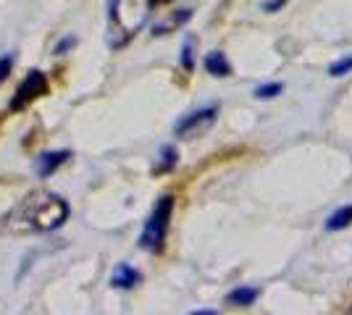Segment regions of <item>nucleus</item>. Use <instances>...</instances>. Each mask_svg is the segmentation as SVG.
Listing matches in <instances>:
<instances>
[{"instance_id": "obj_4", "label": "nucleus", "mask_w": 352, "mask_h": 315, "mask_svg": "<svg viewBox=\"0 0 352 315\" xmlns=\"http://www.w3.org/2000/svg\"><path fill=\"white\" fill-rule=\"evenodd\" d=\"M45 92H47V76H45L40 69H34V71H30V76L19 84L14 100H11V110H21V108H27L32 100H37V97L45 95Z\"/></svg>"}, {"instance_id": "obj_20", "label": "nucleus", "mask_w": 352, "mask_h": 315, "mask_svg": "<svg viewBox=\"0 0 352 315\" xmlns=\"http://www.w3.org/2000/svg\"><path fill=\"white\" fill-rule=\"evenodd\" d=\"M347 315H352V307H350V313H347Z\"/></svg>"}, {"instance_id": "obj_12", "label": "nucleus", "mask_w": 352, "mask_h": 315, "mask_svg": "<svg viewBox=\"0 0 352 315\" xmlns=\"http://www.w3.org/2000/svg\"><path fill=\"white\" fill-rule=\"evenodd\" d=\"M258 297V289H234L229 294V302L232 305H250V302Z\"/></svg>"}, {"instance_id": "obj_1", "label": "nucleus", "mask_w": 352, "mask_h": 315, "mask_svg": "<svg viewBox=\"0 0 352 315\" xmlns=\"http://www.w3.org/2000/svg\"><path fill=\"white\" fill-rule=\"evenodd\" d=\"M69 218V205L53 192H30L24 200H19L8 215L6 229L14 234H37V231H53L63 226Z\"/></svg>"}, {"instance_id": "obj_9", "label": "nucleus", "mask_w": 352, "mask_h": 315, "mask_svg": "<svg viewBox=\"0 0 352 315\" xmlns=\"http://www.w3.org/2000/svg\"><path fill=\"white\" fill-rule=\"evenodd\" d=\"M352 224V205H344V208H339L329 221H326V229L329 231H339V229H344V226Z\"/></svg>"}, {"instance_id": "obj_17", "label": "nucleus", "mask_w": 352, "mask_h": 315, "mask_svg": "<svg viewBox=\"0 0 352 315\" xmlns=\"http://www.w3.org/2000/svg\"><path fill=\"white\" fill-rule=\"evenodd\" d=\"M66 47H74V37H66V40H63V43H60V45L56 47V53H63Z\"/></svg>"}, {"instance_id": "obj_16", "label": "nucleus", "mask_w": 352, "mask_h": 315, "mask_svg": "<svg viewBox=\"0 0 352 315\" xmlns=\"http://www.w3.org/2000/svg\"><path fill=\"white\" fill-rule=\"evenodd\" d=\"M182 63H184V69H187V71L192 69V40H187L184 47H182Z\"/></svg>"}, {"instance_id": "obj_6", "label": "nucleus", "mask_w": 352, "mask_h": 315, "mask_svg": "<svg viewBox=\"0 0 352 315\" xmlns=\"http://www.w3.org/2000/svg\"><path fill=\"white\" fill-rule=\"evenodd\" d=\"M72 158V152L69 150H53V152H43V155H37L34 158V171H37V176H50V174H56L60 165L66 163Z\"/></svg>"}, {"instance_id": "obj_14", "label": "nucleus", "mask_w": 352, "mask_h": 315, "mask_svg": "<svg viewBox=\"0 0 352 315\" xmlns=\"http://www.w3.org/2000/svg\"><path fill=\"white\" fill-rule=\"evenodd\" d=\"M347 71H352V58H342L329 66V74L331 76H342V74H347Z\"/></svg>"}, {"instance_id": "obj_5", "label": "nucleus", "mask_w": 352, "mask_h": 315, "mask_svg": "<svg viewBox=\"0 0 352 315\" xmlns=\"http://www.w3.org/2000/svg\"><path fill=\"white\" fill-rule=\"evenodd\" d=\"M216 108L210 105V108H200V110H192V113H187L184 119L179 121L174 126V132L179 137H197L203 135L206 129H210L213 126V121H216Z\"/></svg>"}, {"instance_id": "obj_18", "label": "nucleus", "mask_w": 352, "mask_h": 315, "mask_svg": "<svg viewBox=\"0 0 352 315\" xmlns=\"http://www.w3.org/2000/svg\"><path fill=\"white\" fill-rule=\"evenodd\" d=\"M281 5H284V0H271V3H265V11H276Z\"/></svg>"}, {"instance_id": "obj_8", "label": "nucleus", "mask_w": 352, "mask_h": 315, "mask_svg": "<svg viewBox=\"0 0 352 315\" xmlns=\"http://www.w3.org/2000/svg\"><path fill=\"white\" fill-rule=\"evenodd\" d=\"M206 69L213 76H229V74H232V66H229V60H226V56H223L221 50L208 53V56H206Z\"/></svg>"}, {"instance_id": "obj_15", "label": "nucleus", "mask_w": 352, "mask_h": 315, "mask_svg": "<svg viewBox=\"0 0 352 315\" xmlns=\"http://www.w3.org/2000/svg\"><path fill=\"white\" fill-rule=\"evenodd\" d=\"M11 66H14V58H11V56H3V58H0V82H6V79H8Z\"/></svg>"}, {"instance_id": "obj_3", "label": "nucleus", "mask_w": 352, "mask_h": 315, "mask_svg": "<svg viewBox=\"0 0 352 315\" xmlns=\"http://www.w3.org/2000/svg\"><path fill=\"white\" fill-rule=\"evenodd\" d=\"M171 210H174V197L171 195H163L155 208L150 213L145 224V231L140 237V244L150 250V253H158L163 247V240H166V231H168V221H171Z\"/></svg>"}, {"instance_id": "obj_11", "label": "nucleus", "mask_w": 352, "mask_h": 315, "mask_svg": "<svg viewBox=\"0 0 352 315\" xmlns=\"http://www.w3.org/2000/svg\"><path fill=\"white\" fill-rule=\"evenodd\" d=\"M176 161H179V155H176V150L171 148V145H166V148L161 150V163L155 165V174H163V171L174 168Z\"/></svg>"}, {"instance_id": "obj_10", "label": "nucleus", "mask_w": 352, "mask_h": 315, "mask_svg": "<svg viewBox=\"0 0 352 315\" xmlns=\"http://www.w3.org/2000/svg\"><path fill=\"white\" fill-rule=\"evenodd\" d=\"M190 16H192V11H190V8H184L179 16H171L166 24H155V27H153V34H166L168 30H174V27H179V24H184Z\"/></svg>"}, {"instance_id": "obj_7", "label": "nucleus", "mask_w": 352, "mask_h": 315, "mask_svg": "<svg viewBox=\"0 0 352 315\" xmlns=\"http://www.w3.org/2000/svg\"><path fill=\"white\" fill-rule=\"evenodd\" d=\"M140 279H142V276H140V270H134L132 266L121 263V266L113 270V276H111V284L116 286V289H132Z\"/></svg>"}, {"instance_id": "obj_19", "label": "nucleus", "mask_w": 352, "mask_h": 315, "mask_svg": "<svg viewBox=\"0 0 352 315\" xmlns=\"http://www.w3.org/2000/svg\"><path fill=\"white\" fill-rule=\"evenodd\" d=\"M195 315H216L213 310H200V313H195Z\"/></svg>"}, {"instance_id": "obj_2", "label": "nucleus", "mask_w": 352, "mask_h": 315, "mask_svg": "<svg viewBox=\"0 0 352 315\" xmlns=\"http://www.w3.org/2000/svg\"><path fill=\"white\" fill-rule=\"evenodd\" d=\"M155 0H108V45L124 47L145 27Z\"/></svg>"}, {"instance_id": "obj_13", "label": "nucleus", "mask_w": 352, "mask_h": 315, "mask_svg": "<svg viewBox=\"0 0 352 315\" xmlns=\"http://www.w3.org/2000/svg\"><path fill=\"white\" fill-rule=\"evenodd\" d=\"M281 90H284V84H281V82H274V84H263V87H258V90H255V97H276Z\"/></svg>"}]
</instances>
